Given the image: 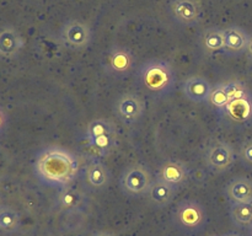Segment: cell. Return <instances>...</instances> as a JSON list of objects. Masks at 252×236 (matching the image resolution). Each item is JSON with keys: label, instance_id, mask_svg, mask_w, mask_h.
I'll return each mask as SVG.
<instances>
[{"label": "cell", "instance_id": "cell-1", "mask_svg": "<svg viewBox=\"0 0 252 236\" xmlns=\"http://www.w3.org/2000/svg\"><path fill=\"white\" fill-rule=\"evenodd\" d=\"M75 155L61 147H49L37 154L33 162L34 176L46 186L63 188L70 186L79 175Z\"/></svg>", "mask_w": 252, "mask_h": 236}, {"label": "cell", "instance_id": "cell-2", "mask_svg": "<svg viewBox=\"0 0 252 236\" xmlns=\"http://www.w3.org/2000/svg\"><path fill=\"white\" fill-rule=\"evenodd\" d=\"M139 78L143 88L153 95H167L176 83V73L169 61L150 59L140 65Z\"/></svg>", "mask_w": 252, "mask_h": 236}, {"label": "cell", "instance_id": "cell-3", "mask_svg": "<svg viewBox=\"0 0 252 236\" xmlns=\"http://www.w3.org/2000/svg\"><path fill=\"white\" fill-rule=\"evenodd\" d=\"M177 228L186 233H197L207 224V211L199 202L184 199L179 202L172 214Z\"/></svg>", "mask_w": 252, "mask_h": 236}, {"label": "cell", "instance_id": "cell-4", "mask_svg": "<svg viewBox=\"0 0 252 236\" xmlns=\"http://www.w3.org/2000/svg\"><path fill=\"white\" fill-rule=\"evenodd\" d=\"M153 181V175L144 165L133 164L121 175L120 187L126 196L142 197L147 196Z\"/></svg>", "mask_w": 252, "mask_h": 236}, {"label": "cell", "instance_id": "cell-5", "mask_svg": "<svg viewBox=\"0 0 252 236\" xmlns=\"http://www.w3.org/2000/svg\"><path fill=\"white\" fill-rule=\"evenodd\" d=\"M93 41L90 26L79 20H69L59 31V42L69 51H84Z\"/></svg>", "mask_w": 252, "mask_h": 236}, {"label": "cell", "instance_id": "cell-6", "mask_svg": "<svg viewBox=\"0 0 252 236\" xmlns=\"http://www.w3.org/2000/svg\"><path fill=\"white\" fill-rule=\"evenodd\" d=\"M113 112L117 119L125 125L137 124L144 116L145 101L138 93H122L113 105Z\"/></svg>", "mask_w": 252, "mask_h": 236}, {"label": "cell", "instance_id": "cell-7", "mask_svg": "<svg viewBox=\"0 0 252 236\" xmlns=\"http://www.w3.org/2000/svg\"><path fill=\"white\" fill-rule=\"evenodd\" d=\"M235 151L229 143L217 140L207 147L204 161L208 169L214 174H223L231 169L235 162Z\"/></svg>", "mask_w": 252, "mask_h": 236}, {"label": "cell", "instance_id": "cell-8", "mask_svg": "<svg viewBox=\"0 0 252 236\" xmlns=\"http://www.w3.org/2000/svg\"><path fill=\"white\" fill-rule=\"evenodd\" d=\"M135 58L129 48L123 46H113L106 53L103 68L113 76H125L134 69Z\"/></svg>", "mask_w": 252, "mask_h": 236}, {"label": "cell", "instance_id": "cell-9", "mask_svg": "<svg viewBox=\"0 0 252 236\" xmlns=\"http://www.w3.org/2000/svg\"><path fill=\"white\" fill-rule=\"evenodd\" d=\"M169 11L174 21L182 26H194L202 19V6L198 0H171Z\"/></svg>", "mask_w": 252, "mask_h": 236}, {"label": "cell", "instance_id": "cell-10", "mask_svg": "<svg viewBox=\"0 0 252 236\" xmlns=\"http://www.w3.org/2000/svg\"><path fill=\"white\" fill-rule=\"evenodd\" d=\"M189 178V169L185 162L179 160H166L159 166L157 179L170 186L179 188L184 186Z\"/></svg>", "mask_w": 252, "mask_h": 236}, {"label": "cell", "instance_id": "cell-11", "mask_svg": "<svg viewBox=\"0 0 252 236\" xmlns=\"http://www.w3.org/2000/svg\"><path fill=\"white\" fill-rule=\"evenodd\" d=\"M111 182L110 169L101 160H91L84 167V183L94 192L103 191Z\"/></svg>", "mask_w": 252, "mask_h": 236}, {"label": "cell", "instance_id": "cell-12", "mask_svg": "<svg viewBox=\"0 0 252 236\" xmlns=\"http://www.w3.org/2000/svg\"><path fill=\"white\" fill-rule=\"evenodd\" d=\"M86 204V196L76 187L66 186L59 189L56 197V206L65 214L80 213Z\"/></svg>", "mask_w": 252, "mask_h": 236}, {"label": "cell", "instance_id": "cell-13", "mask_svg": "<svg viewBox=\"0 0 252 236\" xmlns=\"http://www.w3.org/2000/svg\"><path fill=\"white\" fill-rule=\"evenodd\" d=\"M181 88L191 102L206 103L208 102L213 86L204 76H189L182 83Z\"/></svg>", "mask_w": 252, "mask_h": 236}, {"label": "cell", "instance_id": "cell-14", "mask_svg": "<svg viewBox=\"0 0 252 236\" xmlns=\"http://www.w3.org/2000/svg\"><path fill=\"white\" fill-rule=\"evenodd\" d=\"M115 133V125L111 120L105 118H97L89 123L86 128V138L89 142L100 149L110 147L111 138Z\"/></svg>", "mask_w": 252, "mask_h": 236}, {"label": "cell", "instance_id": "cell-15", "mask_svg": "<svg viewBox=\"0 0 252 236\" xmlns=\"http://www.w3.org/2000/svg\"><path fill=\"white\" fill-rule=\"evenodd\" d=\"M24 44V38L15 27L4 26L0 29V57L1 58H16L21 53Z\"/></svg>", "mask_w": 252, "mask_h": 236}, {"label": "cell", "instance_id": "cell-16", "mask_svg": "<svg viewBox=\"0 0 252 236\" xmlns=\"http://www.w3.org/2000/svg\"><path fill=\"white\" fill-rule=\"evenodd\" d=\"M224 53L229 56H239L248 52L250 36L244 29L239 26H229L223 30Z\"/></svg>", "mask_w": 252, "mask_h": 236}, {"label": "cell", "instance_id": "cell-17", "mask_svg": "<svg viewBox=\"0 0 252 236\" xmlns=\"http://www.w3.org/2000/svg\"><path fill=\"white\" fill-rule=\"evenodd\" d=\"M220 112L234 123L250 122L252 119V95L231 100Z\"/></svg>", "mask_w": 252, "mask_h": 236}, {"label": "cell", "instance_id": "cell-18", "mask_svg": "<svg viewBox=\"0 0 252 236\" xmlns=\"http://www.w3.org/2000/svg\"><path fill=\"white\" fill-rule=\"evenodd\" d=\"M176 193L177 188L155 178L150 186L149 191H148L147 197L153 206L161 209L171 204V202L176 197Z\"/></svg>", "mask_w": 252, "mask_h": 236}, {"label": "cell", "instance_id": "cell-19", "mask_svg": "<svg viewBox=\"0 0 252 236\" xmlns=\"http://www.w3.org/2000/svg\"><path fill=\"white\" fill-rule=\"evenodd\" d=\"M225 196L230 203L252 202V181L246 177H236L225 187Z\"/></svg>", "mask_w": 252, "mask_h": 236}, {"label": "cell", "instance_id": "cell-20", "mask_svg": "<svg viewBox=\"0 0 252 236\" xmlns=\"http://www.w3.org/2000/svg\"><path fill=\"white\" fill-rule=\"evenodd\" d=\"M21 228V215L10 206H0V235H14Z\"/></svg>", "mask_w": 252, "mask_h": 236}, {"label": "cell", "instance_id": "cell-21", "mask_svg": "<svg viewBox=\"0 0 252 236\" xmlns=\"http://www.w3.org/2000/svg\"><path fill=\"white\" fill-rule=\"evenodd\" d=\"M230 219L239 228L252 225V202L248 203H231Z\"/></svg>", "mask_w": 252, "mask_h": 236}, {"label": "cell", "instance_id": "cell-22", "mask_svg": "<svg viewBox=\"0 0 252 236\" xmlns=\"http://www.w3.org/2000/svg\"><path fill=\"white\" fill-rule=\"evenodd\" d=\"M202 44L204 51L208 53H224V34L223 30L218 27H211L206 30L202 37Z\"/></svg>", "mask_w": 252, "mask_h": 236}, {"label": "cell", "instance_id": "cell-23", "mask_svg": "<svg viewBox=\"0 0 252 236\" xmlns=\"http://www.w3.org/2000/svg\"><path fill=\"white\" fill-rule=\"evenodd\" d=\"M208 102L218 111H223L225 106L230 102V98H229L228 92H226L224 83L213 86L211 95H209Z\"/></svg>", "mask_w": 252, "mask_h": 236}, {"label": "cell", "instance_id": "cell-24", "mask_svg": "<svg viewBox=\"0 0 252 236\" xmlns=\"http://www.w3.org/2000/svg\"><path fill=\"white\" fill-rule=\"evenodd\" d=\"M224 86H225V90L226 92H228V96L229 98H230V101L235 100V98L245 97V96L251 95L248 86L238 80H231V81H228V83H224Z\"/></svg>", "mask_w": 252, "mask_h": 236}, {"label": "cell", "instance_id": "cell-25", "mask_svg": "<svg viewBox=\"0 0 252 236\" xmlns=\"http://www.w3.org/2000/svg\"><path fill=\"white\" fill-rule=\"evenodd\" d=\"M239 159L244 166L252 169V140H246L240 145Z\"/></svg>", "mask_w": 252, "mask_h": 236}, {"label": "cell", "instance_id": "cell-26", "mask_svg": "<svg viewBox=\"0 0 252 236\" xmlns=\"http://www.w3.org/2000/svg\"><path fill=\"white\" fill-rule=\"evenodd\" d=\"M7 127H9V115H7L6 110L0 105V137L6 133Z\"/></svg>", "mask_w": 252, "mask_h": 236}, {"label": "cell", "instance_id": "cell-27", "mask_svg": "<svg viewBox=\"0 0 252 236\" xmlns=\"http://www.w3.org/2000/svg\"><path fill=\"white\" fill-rule=\"evenodd\" d=\"M93 236H115V235L111 233H107V231H98V233L94 234Z\"/></svg>", "mask_w": 252, "mask_h": 236}, {"label": "cell", "instance_id": "cell-28", "mask_svg": "<svg viewBox=\"0 0 252 236\" xmlns=\"http://www.w3.org/2000/svg\"><path fill=\"white\" fill-rule=\"evenodd\" d=\"M248 53L250 54V57L252 58V36H250V42H249V47H248Z\"/></svg>", "mask_w": 252, "mask_h": 236}, {"label": "cell", "instance_id": "cell-29", "mask_svg": "<svg viewBox=\"0 0 252 236\" xmlns=\"http://www.w3.org/2000/svg\"><path fill=\"white\" fill-rule=\"evenodd\" d=\"M223 236H241V235L238 233H228V234H224Z\"/></svg>", "mask_w": 252, "mask_h": 236}, {"label": "cell", "instance_id": "cell-30", "mask_svg": "<svg viewBox=\"0 0 252 236\" xmlns=\"http://www.w3.org/2000/svg\"><path fill=\"white\" fill-rule=\"evenodd\" d=\"M250 234H251V236H252V225L250 226Z\"/></svg>", "mask_w": 252, "mask_h": 236}]
</instances>
